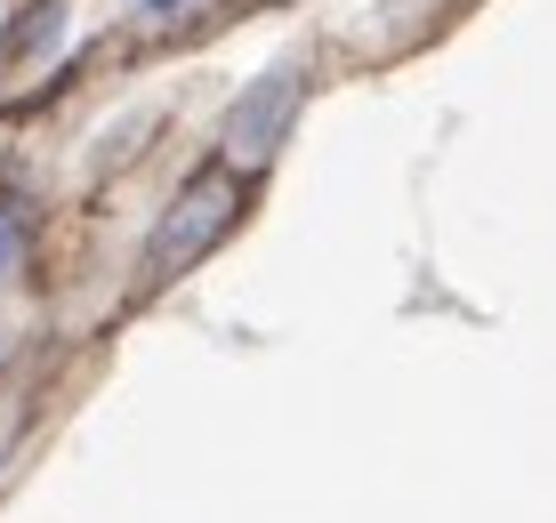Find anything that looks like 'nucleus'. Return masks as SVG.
Listing matches in <instances>:
<instances>
[{"label":"nucleus","instance_id":"obj_2","mask_svg":"<svg viewBox=\"0 0 556 523\" xmlns=\"http://www.w3.org/2000/svg\"><path fill=\"white\" fill-rule=\"evenodd\" d=\"M299 89H306L299 65H266L258 81L235 97V113H226V145H235L242 162H266V153L291 138V122H299Z\"/></svg>","mask_w":556,"mask_h":523},{"label":"nucleus","instance_id":"obj_4","mask_svg":"<svg viewBox=\"0 0 556 523\" xmlns=\"http://www.w3.org/2000/svg\"><path fill=\"white\" fill-rule=\"evenodd\" d=\"M16 258V226H0V266H9Z\"/></svg>","mask_w":556,"mask_h":523},{"label":"nucleus","instance_id":"obj_3","mask_svg":"<svg viewBox=\"0 0 556 523\" xmlns=\"http://www.w3.org/2000/svg\"><path fill=\"white\" fill-rule=\"evenodd\" d=\"M129 9H138V16H153V25H169V16H178L186 0H129Z\"/></svg>","mask_w":556,"mask_h":523},{"label":"nucleus","instance_id":"obj_1","mask_svg":"<svg viewBox=\"0 0 556 523\" xmlns=\"http://www.w3.org/2000/svg\"><path fill=\"white\" fill-rule=\"evenodd\" d=\"M235 209H242L235 178H226V169H202V178L186 186L162 218H153V234H146V275H186V266H194L202 250L235 226Z\"/></svg>","mask_w":556,"mask_h":523}]
</instances>
